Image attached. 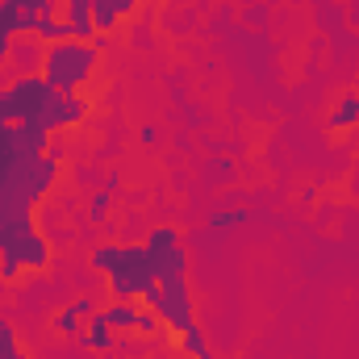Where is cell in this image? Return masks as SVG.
Returning <instances> with one entry per match:
<instances>
[{
    "mask_svg": "<svg viewBox=\"0 0 359 359\" xmlns=\"http://www.w3.org/2000/svg\"><path fill=\"white\" fill-rule=\"evenodd\" d=\"M147 259H151V271H155V288L142 292V305L172 330V334H184L196 326L192 318V288H188V251H184V238H180L176 226H155L147 238Z\"/></svg>",
    "mask_w": 359,
    "mask_h": 359,
    "instance_id": "obj_1",
    "label": "cell"
},
{
    "mask_svg": "<svg viewBox=\"0 0 359 359\" xmlns=\"http://www.w3.org/2000/svg\"><path fill=\"white\" fill-rule=\"evenodd\" d=\"M92 113L88 96H67V92H55L42 72H29V76H17L13 84L0 88V126H38L46 134H59V130H72L80 126Z\"/></svg>",
    "mask_w": 359,
    "mask_h": 359,
    "instance_id": "obj_2",
    "label": "cell"
},
{
    "mask_svg": "<svg viewBox=\"0 0 359 359\" xmlns=\"http://www.w3.org/2000/svg\"><path fill=\"white\" fill-rule=\"evenodd\" d=\"M92 271H100L109 280V292L113 301H142L147 288H155V271L147 259V247L142 243H104V247H92L88 255Z\"/></svg>",
    "mask_w": 359,
    "mask_h": 359,
    "instance_id": "obj_3",
    "label": "cell"
},
{
    "mask_svg": "<svg viewBox=\"0 0 359 359\" xmlns=\"http://www.w3.org/2000/svg\"><path fill=\"white\" fill-rule=\"evenodd\" d=\"M100 46H104V34H96V42H76V38L55 42V46H46L38 72L55 92L80 96L84 84L92 80V72H96V63H100Z\"/></svg>",
    "mask_w": 359,
    "mask_h": 359,
    "instance_id": "obj_4",
    "label": "cell"
},
{
    "mask_svg": "<svg viewBox=\"0 0 359 359\" xmlns=\"http://www.w3.org/2000/svg\"><path fill=\"white\" fill-rule=\"evenodd\" d=\"M0 255H13L25 271H42L50 264V243L34 226V213H21V217L0 222Z\"/></svg>",
    "mask_w": 359,
    "mask_h": 359,
    "instance_id": "obj_5",
    "label": "cell"
},
{
    "mask_svg": "<svg viewBox=\"0 0 359 359\" xmlns=\"http://www.w3.org/2000/svg\"><path fill=\"white\" fill-rule=\"evenodd\" d=\"M63 0H0V34L8 38H34L42 17H59Z\"/></svg>",
    "mask_w": 359,
    "mask_h": 359,
    "instance_id": "obj_6",
    "label": "cell"
},
{
    "mask_svg": "<svg viewBox=\"0 0 359 359\" xmlns=\"http://www.w3.org/2000/svg\"><path fill=\"white\" fill-rule=\"evenodd\" d=\"M92 313H96V301H92V297H76V301H67V305L50 318V330H55L59 339H76L80 347H88L84 326H88Z\"/></svg>",
    "mask_w": 359,
    "mask_h": 359,
    "instance_id": "obj_7",
    "label": "cell"
},
{
    "mask_svg": "<svg viewBox=\"0 0 359 359\" xmlns=\"http://www.w3.org/2000/svg\"><path fill=\"white\" fill-rule=\"evenodd\" d=\"M63 21L72 25V38H76V42H96L92 0H63Z\"/></svg>",
    "mask_w": 359,
    "mask_h": 359,
    "instance_id": "obj_8",
    "label": "cell"
},
{
    "mask_svg": "<svg viewBox=\"0 0 359 359\" xmlns=\"http://www.w3.org/2000/svg\"><path fill=\"white\" fill-rule=\"evenodd\" d=\"M142 309H147V305H138V301H109L104 309H96V318H100L109 330H138Z\"/></svg>",
    "mask_w": 359,
    "mask_h": 359,
    "instance_id": "obj_9",
    "label": "cell"
},
{
    "mask_svg": "<svg viewBox=\"0 0 359 359\" xmlns=\"http://www.w3.org/2000/svg\"><path fill=\"white\" fill-rule=\"evenodd\" d=\"M359 126V92H343L330 109V130H351Z\"/></svg>",
    "mask_w": 359,
    "mask_h": 359,
    "instance_id": "obj_10",
    "label": "cell"
},
{
    "mask_svg": "<svg viewBox=\"0 0 359 359\" xmlns=\"http://www.w3.org/2000/svg\"><path fill=\"white\" fill-rule=\"evenodd\" d=\"M84 334H88V347L96 351V355H109V351L117 347V339H113L117 330H109V326H104V322H100L96 313L88 318V326H84Z\"/></svg>",
    "mask_w": 359,
    "mask_h": 359,
    "instance_id": "obj_11",
    "label": "cell"
},
{
    "mask_svg": "<svg viewBox=\"0 0 359 359\" xmlns=\"http://www.w3.org/2000/svg\"><path fill=\"white\" fill-rule=\"evenodd\" d=\"M34 38L46 42V46H55V42H67V38H72V25L63 21V13H59V17H42L38 29H34Z\"/></svg>",
    "mask_w": 359,
    "mask_h": 359,
    "instance_id": "obj_12",
    "label": "cell"
},
{
    "mask_svg": "<svg viewBox=\"0 0 359 359\" xmlns=\"http://www.w3.org/2000/svg\"><path fill=\"white\" fill-rule=\"evenodd\" d=\"M180 351H184L188 359H222V355H213V347L205 343L201 326H192V330H184V334H180Z\"/></svg>",
    "mask_w": 359,
    "mask_h": 359,
    "instance_id": "obj_13",
    "label": "cell"
},
{
    "mask_svg": "<svg viewBox=\"0 0 359 359\" xmlns=\"http://www.w3.org/2000/svg\"><path fill=\"white\" fill-rule=\"evenodd\" d=\"M92 21H96V34H113L121 25V13L113 0H92Z\"/></svg>",
    "mask_w": 359,
    "mask_h": 359,
    "instance_id": "obj_14",
    "label": "cell"
},
{
    "mask_svg": "<svg viewBox=\"0 0 359 359\" xmlns=\"http://www.w3.org/2000/svg\"><path fill=\"white\" fill-rule=\"evenodd\" d=\"M243 222H251L247 209H222V213H209V230H234V226H243Z\"/></svg>",
    "mask_w": 359,
    "mask_h": 359,
    "instance_id": "obj_15",
    "label": "cell"
},
{
    "mask_svg": "<svg viewBox=\"0 0 359 359\" xmlns=\"http://www.w3.org/2000/svg\"><path fill=\"white\" fill-rule=\"evenodd\" d=\"M109 209H113V188H96L88 201V217L92 222H109Z\"/></svg>",
    "mask_w": 359,
    "mask_h": 359,
    "instance_id": "obj_16",
    "label": "cell"
},
{
    "mask_svg": "<svg viewBox=\"0 0 359 359\" xmlns=\"http://www.w3.org/2000/svg\"><path fill=\"white\" fill-rule=\"evenodd\" d=\"M21 271H25V268H21L13 255H0V280H17Z\"/></svg>",
    "mask_w": 359,
    "mask_h": 359,
    "instance_id": "obj_17",
    "label": "cell"
},
{
    "mask_svg": "<svg viewBox=\"0 0 359 359\" xmlns=\"http://www.w3.org/2000/svg\"><path fill=\"white\" fill-rule=\"evenodd\" d=\"M13 42H17V38H0V67L13 59Z\"/></svg>",
    "mask_w": 359,
    "mask_h": 359,
    "instance_id": "obj_18",
    "label": "cell"
},
{
    "mask_svg": "<svg viewBox=\"0 0 359 359\" xmlns=\"http://www.w3.org/2000/svg\"><path fill=\"white\" fill-rule=\"evenodd\" d=\"M138 142H159V130H155V126H142V130H138Z\"/></svg>",
    "mask_w": 359,
    "mask_h": 359,
    "instance_id": "obj_19",
    "label": "cell"
},
{
    "mask_svg": "<svg viewBox=\"0 0 359 359\" xmlns=\"http://www.w3.org/2000/svg\"><path fill=\"white\" fill-rule=\"evenodd\" d=\"M13 359H29V355H25V351H17V355H13Z\"/></svg>",
    "mask_w": 359,
    "mask_h": 359,
    "instance_id": "obj_20",
    "label": "cell"
},
{
    "mask_svg": "<svg viewBox=\"0 0 359 359\" xmlns=\"http://www.w3.org/2000/svg\"><path fill=\"white\" fill-rule=\"evenodd\" d=\"M100 359H117V355H113V351H109V355H100Z\"/></svg>",
    "mask_w": 359,
    "mask_h": 359,
    "instance_id": "obj_21",
    "label": "cell"
},
{
    "mask_svg": "<svg viewBox=\"0 0 359 359\" xmlns=\"http://www.w3.org/2000/svg\"><path fill=\"white\" fill-rule=\"evenodd\" d=\"M0 322H4V318H0Z\"/></svg>",
    "mask_w": 359,
    "mask_h": 359,
    "instance_id": "obj_22",
    "label": "cell"
}]
</instances>
